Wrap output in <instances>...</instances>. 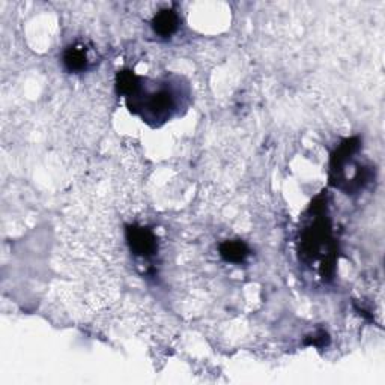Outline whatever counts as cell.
<instances>
[{
	"instance_id": "obj_1",
	"label": "cell",
	"mask_w": 385,
	"mask_h": 385,
	"mask_svg": "<svg viewBox=\"0 0 385 385\" xmlns=\"http://www.w3.org/2000/svg\"><path fill=\"white\" fill-rule=\"evenodd\" d=\"M127 242L131 251L143 259L152 258L156 253V247H159L155 233L147 227L137 224L127 227Z\"/></svg>"
},
{
	"instance_id": "obj_2",
	"label": "cell",
	"mask_w": 385,
	"mask_h": 385,
	"mask_svg": "<svg viewBox=\"0 0 385 385\" xmlns=\"http://www.w3.org/2000/svg\"><path fill=\"white\" fill-rule=\"evenodd\" d=\"M92 62L91 48H87L83 42H75L73 46L66 47L62 55V64L65 69L74 74L84 73L86 69H89Z\"/></svg>"
},
{
	"instance_id": "obj_3",
	"label": "cell",
	"mask_w": 385,
	"mask_h": 385,
	"mask_svg": "<svg viewBox=\"0 0 385 385\" xmlns=\"http://www.w3.org/2000/svg\"><path fill=\"white\" fill-rule=\"evenodd\" d=\"M152 29L163 38H169L178 30L179 19L173 10H163L152 19Z\"/></svg>"
},
{
	"instance_id": "obj_4",
	"label": "cell",
	"mask_w": 385,
	"mask_h": 385,
	"mask_svg": "<svg viewBox=\"0 0 385 385\" xmlns=\"http://www.w3.org/2000/svg\"><path fill=\"white\" fill-rule=\"evenodd\" d=\"M249 255L250 250L242 241H224L220 244V256L231 264H242Z\"/></svg>"
},
{
	"instance_id": "obj_5",
	"label": "cell",
	"mask_w": 385,
	"mask_h": 385,
	"mask_svg": "<svg viewBox=\"0 0 385 385\" xmlns=\"http://www.w3.org/2000/svg\"><path fill=\"white\" fill-rule=\"evenodd\" d=\"M327 343H328V334L325 331H319L314 336H312L310 340H305V345L316 346V348H321V346L327 345Z\"/></svg>"
}]
</instances>
